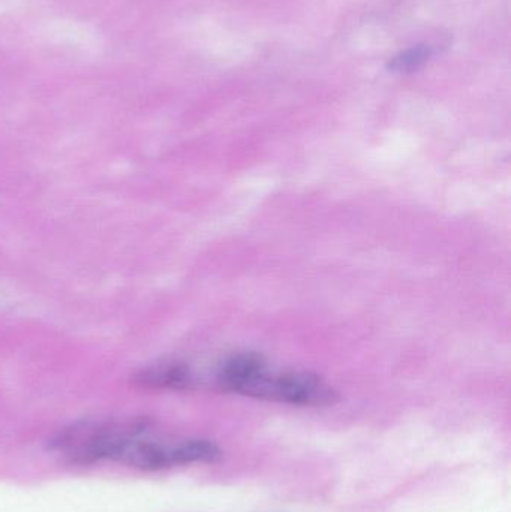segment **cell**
<instances>
[{"label": "cell", "mask_w": 511, "mask_h": 512, "mask_svg": "<svg viewBox=\"0 0 511 512\" xmlns=\"http://www.w3.org/2000/svg\"><path fill=\"white\" fill-rule=\"evenodd\" d=\"M233 393L297 406H330L339 396L332 385L309 372H272L267 361L237 379Z\"/></svg>", "instance_id": "obj_1"}, {"label": "cell", "mask_w": 511, "mask_h": 512, "mask_svg": "<svg viewBox=\"0 0 511 512\" xmlns=\"http://www.w3.org/2000/svg\"><path fill=\"white\" fill-rule=\"evenodd\" d=\"M144 382L153 387L186 388L191 385L192 376L188 367L183 364H165L147 370L143 376Z\"/></svg>", "instance_id": "obj_2"}, {"label": "cell", "mask_w": 511, "mask_h": 512, "mask_svg": "<svg viewBox=\"0 0 511 512\" xmlns=\"http://www.w3.org/2000/svg\"><path fill=\"white\" fill-rule=\"evenodd\" d=\"M435 48L429 44L414 45L396 54L389 63V69L396 74H410L422 68L434 57Z\"/></svg>", "instance_id": "obj_3"}]
</instances>
